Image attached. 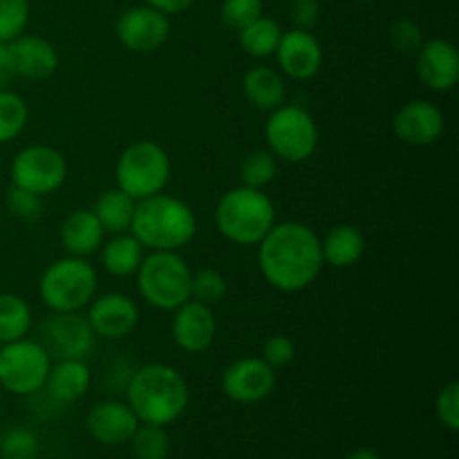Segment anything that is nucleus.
Listing matches in <instances>:
<instances>
[{"label": "nucleus", "instance_id": "f257e3e1", "mask_svg": "<svg viewBox=\"0 0 459 459\" xmlns=\"http://www.w3.org/2000/svg\"><path fill=\"white\" fill-rule=\"evenodd\" d=\"M258 264L264 281L278 291L296 294L321 276V238L303 222H276L258 242Z\"/></svg>", "mask_w": 459, "mask_h": 459}, {"label": "nucleus", "instance_id": "f03ea898", "mask_svg": "<svg viewBox=\"0 0 459 459\" xmlns=\"http://www.w3.org/2000/svg\"><path fill=\"white\" fill-rule=\"evenodd\" d=\"M191 390L178 368L169 363H146L130 375L126 403L139 424L170 426L186 412Z\"/></svg>", "mask_w": 459, "mask_h": 459}, {"label": "nucleus", "instance_id": "7ed1b4c3", "mask_svg": "<svg viewBox=\"0 0 459 459\" xmlns=\"http://www.w3.org/2000/svg\"><path fill=\"white\" fill-rule=\"evenodd\" d=\"M130 233L143 249L179 251L195 238L197 218L186 202L161 191L137 202Z\"/></svg>", "mask_w": 459, "mask_h": 459}, {"label": "nucleus", "instance_id": "20e7f679", "mask_svg": "<svg viewBox=\"0 0 459 459\" xmlns=\"http://www.w3.org/2000/svg\"><path fill=\"white\" fill-rule=\"evenodd\" d=\"M276 224V206L264 191L236 186L220 197L215 227L220 236L240 247H255Z\"/></svg>", "mask_w": 459, "mask_h": 459}, {"label": "nucleus", "instance_id": "39448f33", "mask_svg": "<svg viewBox=\"0 0 459 459\" xmlns=\"http://www.w3.org/2000/svg\"><path fill=\"white\" fill-rule=\"evenodd\" d=\"M99 290L97 269L88 258L63 255L48 264L39 281V296L52 312H83Z\"/></svg>", "mask_w": 459, "mask_h": 459}, {"label": "nucleus", "instance_id": "423d86ee", "mask_svg": "<svg viewBox=\"0 0 459 459\" xmlns=\"http://www.w3.org/2000/svg\"><path fill=\"white\" fill-rule=\"evenodd\" d=\"M137 287L142 299L161 312H175L191 300L193 272L178 251H151L137 269Z\"/></svg>", "mask_w": 459, "mask_h": 459}, {"label": "nucleus", "instance_id": "0eeeda50", "mask_svg": "<svg viewBox=\"0 0 459 459\" xmlns=\"http://www.w3.org/2000/svg\"><path fill=\"white\" fill-rule=\"evenodd\" d=\"M173 173L170 157L160 143L139 139L119 155L115 166V182L134 200H146L166 188Z\"/></svg>", "mask_w": 459, "mask_h": 459}, {"label": "nucleus", "instance_id": "6e6552de", "mask_svg": "<svg viewBox=\"0 0 459 459\" xmlns=\"http://www.w3.org/2000/svg\"><path fill=\"white\" fill-rule=\"evenodd\" d=\"M264 139L276 160L300 164L316 152L318 126L312 112L305 110L303 106L282 103L281 108L269 112V119L264 124Z\"/></svg>", "mask_w": 459, "mask_h": 459}, {"label": "nucleus", "instance_id": "1a4fd4ad", "mask_svg": "<svg viewBox=\"0 0 459 459\" xmlns=\"http://www.w3.org/2000/svg\"><path fill=\"white\" fill-rule=\"evenodd\" d=\"M52 359L39 341L21 339L0 348V388L13 397H30L43 390Z\"/></svg>", "mask_w": 459, "mask_h": 459}, {"label": "nucleus", "instance_id": "9d476101", "mask_svg": "<svg viewBox=\"0 0 459 459\" xmlns=\"http://www.w3.org/2000/svg\"><path fill=\"white\" fill-rule=\"evenodd\" d=\"M9 175H12L13 186L27 188L45 197L56 193L65 184L67 161L58 148L48 146V143H31L16 152Z\"/></svg>", "mask_w": 459, "mask_h": 459}, {"label": "nucleus", "instance_id": "9b49d317", "mask_svg": "<svg viewBox=\"0 0 459 459\" xmlns=\"http://www.w3.org/2000/svg\"><path fill=\"white\" fill-rule=\"evenodd\" d=\"M97 334L81 312H52L40 325V341L52 361L88 359Z\"/></svg>", "mask_w": 459, "mask_h": 459}, {"label": "nucleus", "instance_id": "f8f14e48", "mask_svg": "<svg viewBox=\"0 0 459 459\" xmlns=\"http://www.w3.org/2000/svg\"><path fill=\"white\" fill-rule=\"evenodd\" d=\"M115 31L128 52L155 54L170 39V16L148 4H134L117 18Z\"/></svg>", "mask_w": 459, "mask_h": 459}, {"label": "nucleus", "instance_id": "ddd939ff", "mask_svg": "<svg viewBox=\"0 0 459 459\" xmlns=\"http://www.w3.org/2000/svg\"><path fill=\"white\" fill-rule=\"evenodd\" d=\"M220 385L231 402L254 406V403L264 402L273 393L276 370L260 357H242L224 368Z\"/></svg>", "mask_w": 459, "mask_h": 459}, {"label": "nucleus", "instance_id": "4468645a", "mask_svg": "<svg viewBox=\"0 0 459 459\" xmlns=\"http://www.w3.org/2000/svg\"><path fill=\"white\" fill-rule=\"evenodd\" d=\"M85 309H88L85 318H88L92 332L106 341L126 339L139 325L137 303L119 291L97 294Z\"/></svg>", "mask_w": 459, "mask_h": 459}, {"label": "nucleus", "instance_id": "2eb2a0df", "mask_svg": "<svg viewBox=\"0 0 459 459\" xmlns=\"http://www.w3.org/2000/svg\"><path fill=\"white\" fill-rule=\"evenodd\" d=\"M393 130L399 142L408 146H430L446 130V117L437 103L415 99L399 108L393 119Z\"/></svg>", "mask_w": 459, "mask_h": 459}, {"label": "nucleus", "instance_id": "dca6fc26", "mask_svg": "<svg viewBox=\"0 0 459 459\" xmlns=\"http://www.w3.org/2000/svg\"><path fill=\"white\" fill-rule=\"evenodd\" d=\"M170 334L175 345L188 354H202L215 343L218 336V321L213 307L197 300H186L173 312Z\"/></svg>", "mask_w": 459, "mask_h": 459}, {"label": "nucleus", "instance_id": "f3484780", "mask_svg": "<svg viewBox=\"0 0 459 459\" xmlns=\"http://www.w3.org/2000/svg\"><path fill=\"white\" fill-rule=\"evenodd\" d=\"M417 79L433 92H451L459 81L457 48L446 39H429L415 54Z\"/></svg>", "mask_w": 459, "mask_h": 459}, {"label": "nucleus", "instance_id": "a211bd4d", "mask_svg": "<svg viewBox=\"0 0 459 459\" xmlns=\"http://www.w3.org/2000/svg\"><path fill=\"white\" fill-rule=\"evenodd\" d=\"M273 56L281 67V74L294 81L314 79L323 65V48L316 36L307 30H296V27L282 31Z\"/></svg>", "mask_w": 459, "mask_h": 459}, {"label": "nucleus", "instance_id": "6ab92c4d", "mask_svg": "<svg viewBox=\"0 0 459 459\" xmlns=\"http://www.w3.org/2000/svg\"><path fill=\"white\" fill-rule=\"evenodd\" d=\"M85 429L90 437L101 446H121L130 442L134 430L139 429V420L126 402L106 399L90 408Z\"/></svg>", "mask_w": 459, "mask_h": 459}, {"label": "nucleus", "instance_id": "aec40b11", "mask_svg": "<svg viewBox=\"0 0 459 459\" xmlns=\"http://www.w3.org/2000/svg\"><path fill=\"white\" fill-rule=\"evenodd\" d=\"M7 54L12 74L21 79H48L58 67L56 48L43 36L21 34L12 43H7Z\"/></svg>", "mask_w": 459, "mask_h": 459}, {"label": "nucleus", "instance_id": "412c9836", "mask_svg": "<svg viewBox=\"0 0 459 459\" xmlns=\"http://www.w3.org/2000/svg\"><path fill=\"white\" fill-rule=\"evenodd\" d=\"M58 240H61L67 255L90 258V255L97 254V251L101 249L103 240H106V231H103V227L99 224L92 209H76L63 220L61 231H58Z\"/></svg>", "mask_w": 459, "mask_h": 459}, {"label": "nucleus", "instance_id": "4be33fe9", "mask_svg": "<svg viewBox=\"0 0 459 459\" xmlns=\"http://www.w3.org/2000/svg\"><path fill=\"white\" fill-rule=\"evenodd\" d=\"M90 385H92V370L85 359H63L56 363L52 361L43 388L54 402L74 403L88 394Z\"/></svg>", "mask_w": 459, "mask_h": 459}, {"label": "nucleus", "instance_id": "5701e85b", "mask_svg": "<svg viewBox=\"0 0 459 459\" xmlns=\"http://www.w3.org/2000/svg\"><path fill=\"white\" fill-rule=\"evenodd\" d=\"M242 92L255 110L272 112L287 99V81L281 70L267 65H254L242 76Z\"/></svg>", "mask_w": 459, "mask_h": 459}, {"label": "nucleus", "instance_id": "b1692460", "mask_svg": "<svg viewBox=\"0 0 459 459\" xmlns=\"http://www.w3.org/2000/svg\"><path fill=\"white\" fill-rule=\"evenodd\" d=\"M323 263L336 269H348L357 264L366 254V236L354 224H334L325 238H321Z\"/></svg>", "mask_w": 459, "mask_h": 459}, {"label": "nucleus", "instance_id": "393cba45", "mask_svg": "<svg viewBox=\"0 0 459 459\" xmlns=\"http://www.w3.org/2000/svg\"><path fill=\"white\" fill-rule=\"evenodd\" d=\"M143 247L133 233H117L101 245V264L110 276L130 278L143 263Z\"/></svg>", "mask_w": 459, "mask_h": 459}, {"label": "nucleus", "instance_id": "a878e982", "mask_svg": "<svg viewBox=\"0 0 459 459\" xmlns=\"http://www.w3.org/2000/svg\"><path fill=\"white\" fill-rule=\"evenodd\" d=\"M134 209H137V200L130 197L128 193L121 191L119 186L108 188L97 197L92 206V213L97 215L99 224L103 231L117 236V233H128L133 227Z\"/></svg>", "mask_w": 459, "mask_h": 459}, {"label": "nucleus", "instance_id": "bb28decb", "mask_svg": "<svg viewBox=\"0 0 459 459\" xmlns=\"http://www.w3.org/2000/svg\"><path fill=\"white\" fill-rule=\"evenodd\" d=\"M282 27L281 22L273 21L269 16L255 18L251 25L238 31V43H240L242 52L251 58H269L276 52L278 43H281Z\"/></svg>", "mask_w": 459, "mask_h": 459}, {"label": "nucleus", "instance_id": "cd10ccee", "mask_svg": "<svg viewBox=\"0 0 459 459\" xmlns=\"http://www.w3.org/2000/svg\"><path fill=\"white\" fill-rule=\"evenodd\" d=\"M31 330V309L16 294H0V343L27 339Z\"/></svg>", "mask_w": 459, "mask_h": 459}, {"label": "nucleus", "instance_id": "c85d7f7f", "mask_svg": "<svg viewBox=\"0 0 459 459\" xmlns=\"http://www.w3.org/2000/svg\"><path fill=\"white\" fill-rule=\"evenodd\" d=\"M30 121V106L12 90H0V143L16 139Z\"/></svg>", "mask_w": 459, "mask_h": 459}, {"label": "nucleus", "instance_id": "c756f323", "mask_svg": "<svg viewBox=\"0 0 459 459\" xmlns=\"http://www.w3.org/2000/svg\"><path fill=\"white\" fill-rule=\"evenodd\" d=\"M276 175H278V160L269 148L267 151H263V148L251 151L240 166L242 186L258 188V191H264V188L276 179Z\"/></svg>", "mask_w": 459, "mask_h": 459}, {"label": "nucleus", "instance_id": "7c9ffc66", "mask_svg": "<svg viewBox=\"0 0 459 459\" xmlns=\"http://www.w3.org/2000/svg\"><path fill=\"white\" fill-rule=\"evenodd\" d=\"M128 444L134 459H166L170 453V435L164 426L139 424Z\"/></svg>", "mask_w": 459, "mask_h": 459}, {"label": "nucleus", "instance_id": "2f4dec72", "mask_svg": "<svg viewBox=\"0 0 459 459\" xmlns=\"http://www.w3.org/2000/svg\"><path fill=\"white\" fill-rule=\"evenodd\" d=\"M229 285L227 278L213 267H202L197 272H193L191 278V299L197 303H204L209 307L218 305L220 300L227 296Z\"/></svg>", "mask_w": 459, "mask_h": 459}, {"label": "nucleus", "instance_id": "473e14b6", "mask_svg": "<svg viewBox=\"0 0 459 459\" xmlns=\"http://www.w3.org/2000/svg\"><path fill=\"white\" fill-rule=\"evenodd\" d=\"M39 451V437L25 426H13L0 435V459H36Z\"/></svg>", "mask_w": 459, "mask_h": 459}, {"label": "nucleus", "instance_id": "72a5a7b5", "mask_svg": "<svg viewBox=\"0 0 459 459\" xmlns=\"http://www.w3.org/2000/svg\"><path fill=\"white\" fill-rule=\"evenodd\" d=\"M30 25V0H0V43H12Z\"/></svg>", "mask_w": 459, "mask_h": 459}, {"label": "nucleus", "instance_id": "f704fd0d", "mask_svg": "<svg viewBox=\"0 0 459 459\" xmlns=\"http://www.w3.org/2000/svg\"><path fill=\"white\" fill-rule=\"evenodd\" d=\"M264 13L263 0H222L220 7V21L224 27L233 30L238 34L247 25L260 18Z\"/></svg>", "mask_w": 459, "mask_h": 459}, {"label": "nucleus", "instance_id": "c9c22d12", "mask_svg": "<svg viewBox=\"0 0 459 459\" xmlns=\"http://www.w3.org/2000/svg\"><path fill=\"white\" fill-rule=\"evenodd\" d=\"M4 204H7V211L13 218L25 220V222H34L43 215V197L27 191V188L13 186V184L7 188Z\"/></svg>", "mask_w": 459, "mask_h": 459}, {"label": "nucleus", "instance_id": "e433bc0d", "mask_svg": "<svg viewBox=\"0 0 459 459\" xmlns=\"http://www.w3.org/2000/svg\"><path fill=\"white\" fill-rule=\"evenodd\" d=\"M424 40V30L412 18H397L390 25V43L399 54H412L415 56Z\"/></svg>", "mask_w": 459, "mask_h": 459}, {"label": "nucleus", "instance_id": "4c0bfd02", "mask_svg": "<svg viewBox=\"0 0 459 459\" xmlns=\"http://www.w3.org/2000/svg\"><path fill=\"white\" fill-rule=\"evenodd\" d=\"M435 415L437 421L448 430V433H457L459 430V384L457 381H448L442 385V390L435 397Z\"/></svg>", "mask_w": 459, "mask_h": 459}, {"label": "nucleus", "instance_id": "58836bf2", "mask_svg": "<svg viewBox=\"0 0 459 459\" xmlns=\"http://www.w3.org/2000/svg\"><path fill=\"white\" fill-rule=\"evenodd\" d=\"M296 357V343L287 334H273L263 345V361L272 366L273 370H282L290 366Z\"/></svg>", "mask_w": 459, "mask_h": 459}, {"label": "nucleus", "instance_id": "ea45409f", "mask_svg": "<svg viewBox=\"0 0 459 459\" xmlns=\"http://www.w3.org/2000/svg\"><path fill=\"white\" fill-rule=\"evenodd\" d=\"M290 21L294 22L296 30L312 31L321 21V3L318 0H291Z\"/></svg>", "mask_w": 459, "mask_h": 459}, {"label": "nucleus", "instance_id": "a19ab883", "mask_svg": "<svg viewBox=\"0 0 459 459\" xmlns=\"http://www.w3.org/2000/svg\"><path fill=\"white\" fill-rule=\"evenodd\" d=\"M143 4L166 13V16H178V13L188 12L195 4V0H143Z\"/></svg>", "mask_w": 459, "mask_h": 459}, {"label": "nucleus", "instance_id": "79ce46f5", "mask_svg": "<svg viewBox=\"0 0 459 459\" xmlns=\"http://www.w3.org/2000/svg\"><path fill=\"white\" fill-rule=\"evenodd\" d=\"M12 67H9V54H7V43H0V90L7 88V83L12 81Z\"/></svg>", "mask_w": 459, "mask_h": 459}, {"label": "nucleus", "instance_id": "37998d69", "mask_svg": "<svg viewBox=\"0 0 459 459\" xmlns=\"http://www.w3.org/2000/svg\"><path fill=\"white\" fill-rule=\"evenodd\" d=\"M345 459H381V455H379V453L370 451V448H359V451L350 453V455Z\"/></svg>", "mask_w": 459, "mask_h": 459}, {"label": "nucleus", "instance_id": "c03bdc74", "mask_svg": "<svg viewBox=\"0 0 459 459\" xmlns=\"http://www.w3.org/2000/svg\"><path fill=\"white\" fill-rule=\"evenodd\" d=\"M359 3H372V0H359Z\"/></svg>", "mask_w": 459, "mask_h": 459}, {"label": "nucleus", "instance_id": "a18cd8bd", "mask_svg": "<svg viewBox=\"0 0 459 459\" xmlns=\"http://www.w3.org/2000/svg\"><path fill=\"white\" fill-rule=\"evenodd\" d=\"M0 222H3V209H0Z\"/></svg>", "mask_w": 459, "mask_h": 459}, {"label": "nucleus", "instance_id": "49530a36", "mask_svg": "<svg viewBox=\"0 0 459 459\" xmlns=\"http://www.w3.org/2000/svg\"><path fill=\"white\" fill-rule=\"evenodd\" d=\"M0 348H3V343H0Z\"/></svg>", "mask_w": 459, "mask_h": 459}]
</instances>
